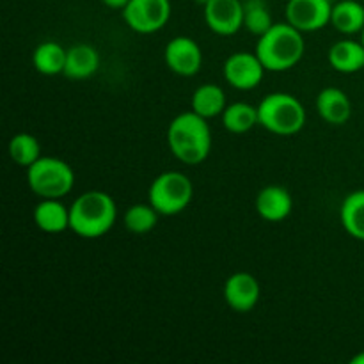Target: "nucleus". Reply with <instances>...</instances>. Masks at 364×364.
Listing matches in <instances>:
<instances>
[{
	"mask_svg": "<svg viewBox=\"0 0 364 364\" xmlns=\"http://www.w3.org/2000/svg\"><path fill=\"white\" fill-rule=\"evenodd\" d=\"M167 144L174 159L185 166H199L212 151V130L208 119L187 110L174 117L167 128Z\"/></svg>",
	"mask_w": 364,
	"mask_h": 364,
	"instance_id": "f257e3e1",
	"label": "nucleus"
},
{
	"mask_svg": "<svg viewBox=\"0 0 364 364\" xmlns=\"http://www.w3.org/2000/svg\"><path fill=\"white\" fill-rule=\"evenodd\" d=\"M117 205L107 192L87 191L70 206V230L80 238L95 240L114 228Z\"/></svg>",
	"mask_w": 364,
	"mask_h": 364,
	"instance_id": "f03ea898",
	"label": "nucleus"
},
{
	"mask_svg": "<svg viewBox=\"0 0 364 364\" xmlns=\"http://www.w3.org/2000/svg\"><path fill=\"white\" fill-rule=\"evenodd\" d=\"M255 52L267 71L281 73L301 63L306 52V43L299 28L283 21L274 23L265 34L259 36Z\"/></svg>",
	"mask_w": 364,
	"mask_h": 364,
	"instance_id": "7ed1b4c3",
	"label": "nucleus"
},
{
	"mask_svg": "<svg viewBox=\"0 0 364 364\" xmlns=\"http://www.w3.org/2000/svg\"><path fill=\"white\" fill-rule=\"evenodd\" d=\"M258 124L281 137L295 135L304 128L306 109L290 92H272L258 103Z\"/></svg>",
	"mask_w": 364,
	"mask_h": 364,
	"instance_id": "20e7f679",
	"label": "nucleus"
},
{
	"mask_svg": "<svg viewBox=\"0 0 364 364\" xmlns=\"http://www.w3.org/2000/svg\"><path fill=\"white\" fill-rule=\"evenodd\" d=\"M27 185L41 199H63L73 191L75 173L57 156H41L27 167Z\"/></svg>",
	"mask_w": 364,
	"mask_h": 364,
	"instance_id": "39448f33",
	"label": "nucleus"
},
{
	"mask_svg": "<svg viewBox=\"0 0 364 364\" xmlns=\"http://www.w3.org/2000/svg\"><path fill=\"white\" fill-rule=\"evenodd\" d=\"M194 198V185L180 171H166L151 181L148 201L160 215H178L185 212Z\"/></svg>",
	"mask_w": 364,
	"mask_h": 364,
	"instance_id": "423d86ee",
	"label": "nucleus"
},
{
	"mask_svg": "<svg viewBox=\"0 0 364 364\" xmlns=\"http://www.w3.org/2000/svg\"><path fill=\"white\" fill-rule=\"evenodd\" d=\"M123 20L137 34L162 31L171 18V0H130L123 11Z\"/></svg>",
	"mask_w": 364,
	"mask_h": 364,
	"instance_id": "0eeeda50",
	"label": "nucleus"
},
{
	"mask_svg": "<svg viewBox=\"0 0 364 364\" xmlns=\"http://www.w3.org/2000/svg\"><path fill=\"white\" fill-rule=\"evenodd\" d=\"M265 66L256 52H235L224 60V80L238 91H251L258 87L265 75Z\"/></svg>",
	"mask_w": 364,
	"mask_h": 364,
	"instance_id": "6e6552de",
	"label": "nucleus"
},
{
	"mask_svg": "<svg viewBox=\"0 0 364 364\" xmlns=\"http://www.w3.org/2000/svg\"><path fill=\"white\" fill-rule=\"evenodd\" d=\"M334 4L331 0H288L287 21L304 32H316L331 23Z\"/></svg>",
	"mask_w": 364,
	"mask_h": 364,
	"instance_id": "1a4fd4ad",
	"label": "nucleus"
},
{
	"mask_svg": "<svg viewBox=\"0 0 364 364\" xmlns=\"http://www.w3.org/2000/svg\"><path fill=\"white\" fill-rule=\"evenodd\" d=\"M164 60L173 73L180 77H194L203 66L201 46L187 36H176L164 48Z\"/></svg>",
	"mask_w": 364,
	"mask_h": 364,
	"instance_id": "9d476101",
	"label": "nucleus"
},
{
	"mask_svg": "<svg viewBox=\"0 0 364 364\" xmlns=\"http://www.w3.org/2000/svg\"><path fill=\"white\" fill-rule=\"evenodd\" d=\"M203 14L206 27L217 36H233L244 27L242 0H208L203 6Z\"/></svg>",
	"mask_w": 364,
	"mask_h": 364,
	"instance_id": "9b49d317",
	"label": "nucleus"
},
{
	"mask_svg": "<svg viewBox=\"0 0 364 364\" xmlns=\"http://www.w3.org/2000/svg\"><path fill=\"white\" fill-rule=\"evenodd\" d=\"M224 301L233 311L249 313L258 306L262 287L258 279L249 272H235L224 283Z\"/></svg>",
	"mask_w": 364,
	"mask_h": 364,
	"instance_id": "f8f14e48",
	"label": "nucleus"
},
{
	"mask_svg": "<svg viewBox=\"0 0 364 364\" xmlns=\"http://www.w3.org/2000/svg\"><path fill=\"white\" fill-rule=\"evenodd\" d=\"M256 212L267 223H281L294 210V198L281 185H267L256 196Z\"/></svg>",
	"mask_w": 364,
	"mask_h": 364,
	"instance_id": "ddd939ff",
	"label": "nucleus"
},
{
	"mask_svg": "<svg viewBox=\"0 0 364 364\" xmlns=\"http://www.w3.org/2000/svg\"><path fill=\"white\" fill-rule=\"evenodd\" d=\"M100 52L89 43H77L66 52V66L64 77L70 80L80 82L91 78L100 70Z\"/></svg>",
	"mask_w": 364,
	"mask_h": 364,
	"instance_id": "4468645a",
	"label": "nucleus"
},
{
	"mask_svg": "<svg viewBox=\"0 0 364 364\" xmlns=\"http://www.w3.org/2000/svg\"><path fill=\"white\" fill-rule=\"evenodd\" d=\"M316 112L326 123L340 127L352 117V102L340 87H323L316 96Z\"/></svg>",
	"mask_w": 364,
	"mask_h": 364,
	"instance_id": "2eb2a0df",
	"label": "nucleus"
},
{
	"mask_svg": "<svg viewBox=\"0 0 364 364\" xmlns=\"http://www.w3.org/2000/svg\"><path fill=\"white\" fill-rule=\"evenodd\" d=\"M327 59L338 73H358L364 68V45L355 39H340L329 48Z\"/></svg>",
	"mask_w": 364,
	"mask_h": 364,
	"instance_id": "dca6fc26",
	"label": "nucleus"
},
{
	"mask_svg": "<svg viewBox=\"0 0 364 364\" xmlns=\"http://www.w3.org/2000/svg\"><path fill=\"white\" fill-rule=\"evenodd\" d=\"M34 224L43 233H63L70 230V208L60 199H41L34 208Z\"/></svg>",
	"mask_w": 364,
	"mask_h": 364,
	"instance_id": "f3484780",
	"label": "nucleus"
},
{
	"mask_svg": "<svg viewBox=\"0 0 364 364\" xmlns=\"http://www.w3.org/2000/svg\"><path fill=\"white\" fill-rule=\"evenodd\" d=\"M228 107L226 92L217 84H203L194 91L191 100V110L203 116L205 119L223 116Z\"/></svg>",
	"mask_w": 364,
	"mask_h": 364,
	"instance_id": "a211bd4d",
	"label": "nucleus"
},
{
	"mask_svg": "<svg viewBox=\"0 0 364 364\" xmlns=\"http://www.w3.org/2000/svg\"><path fill=\"white\" fill-rule=\"evenodd\" d=\"M331 25L345 36L361 34L364 28V6L358 0H340L333 6Z\"/></svg>",
	"mask_w": 364,
	"mask_h": 364,
	"instance_id": "6ab92c4d",
	"label": "nucleus"
},
{
	"mask_svg": "<svg viewBox=\"0 0 364 364\" xmlns=\"http://www.w3.org/2000/svg\"><path fill=\"white\" fill-rule=\"evenodd\" d=\"M66 52L63 45L55 41H43L36 46L32 53V64L36 71L45 77H55V75L64 73L66 66Z\"/></svg>",
	"mask_w": 364,
	"mask_h": 364,
	"instance_id": "aec40b11",
	"label": "nucleus"
},
{
	"mask_svg": "<svg viewBox=\"0 0 364 364\" xmlns=\"http://www.w3.org/2000/svg\"><path fill=\"white\" fill-rule=\"evenodd\" d=\"M340 220L352 238L364 242V188L350 192L343 199L340 206Z\"/></svg>",
	"mask_w": 364,
	"mask_h": 364,
	"instance_id": "412c9836",
	"label": "nucleus"
},
{
	"mask_svg": "<svg viewBox=\"0 0 364 364\" xmlns=\"http://www.w3.org/2000/svg\"><path fill=\"white\" fill-rule=\"evenodd\" d=\"M223 127L231 134H247L258 124V107L247 102L228 103L223 112Z\"/></svg>",
	"mask_w": 364,
	"mask_h": 364,
	"instance_id": "4be33fe9",
	"label": "nucleus"
},
{
	"mask_svg": "<svg viewBox=\"0 0 364 364\" xmlns=\"http://www.w3.org/2000/svg\"><path fill=\"white\" fill-rule=\"evenodd\" d=\"M7 151H9L11 160L14 164L21 167H31L36 160L41 159V144H39L38 139L31 134H16L11 137L9 146H7Z\"/></svg>",
	"mask_w": 364,
	"mask_h": 364,
	"instance_id": "5701e85b",
	"label": "nucleus"
},
{
	"mask_svg": "<svg viewBox=\"0 0 364 364\" xmlns=\"http://www.w3.org/2000/svg\"><path fill=\"white\" fill-rule=\"evenodd\" d=\"M160 213L151 206V203H137L127 210L123 217L124 228L134 235H146L153 231L159 224Z\"/></svg>",
	"mask_w": 364,
	"mask_h": 364,
	"instance_id": "b1692460",
	"label": "nucleus"
},
{
	"mask_svg": "<svg viewBox=\"0 0 364 364\" xmlns=\"http://www.w3.org/2000/svg\"><path fill=\"white\" fill-rule=\"evenodd\" d=\"M274 25L265 0H244V27L259 38Z\"/></svg>",
	"mask_w": 364,
	"mask_h": 364,
	"instance_id": "393cba45",
	"label": "nucleus"
},
{
	"mask_svg": "<svg viewBox=\"0 0 364 364\" xmlns=\"http://www.w3.org/2000/svg\"><path fill=\"white\" fill-rule=\"evenodd\" d=\"M102 2H103V6H107L109 9L123 11L124 7L128 6V2H130V0H102Z\"/></svg>",
	"mask_w": 364,
	"mask_h": 364,
	"instance_id": "a878e982",
	"label": "nucleus"
},
{
	"mask_svg": "<svg viewBox=\"0 0 364 364\" xmlns=\"http://www.w3.org/2000/svg\"><path fill=\"white\" fill-rule=\"evenodd\" d=\"M350 364H364V350L350 359Z\"/></svg>",
	"mask_w": 364,
	"mask_h": 364,
	"instance_id": "bb28decb",
	"label": "nucleus"
},
{
	"mask_svg": "<svg viewBox=\"0 0 364 364\" xmlns=\"http://www.w3.org/2000/svg\"><path fill=\"white\" fill-rule=\"evenodd\" d=\"M196 4H201V6H206V4H208V0H196Z\"/></svg>",
	"mask_w": 364,
	"mask_h": 364,
	"instance_id": "cd10ccee",
	"label": "nucleus"
},
{
	"mask_svg": "<svg viewBox=\"0 0 364 364\" xmlns=\"http://www.w3.org/2000/svg\"><path fill=\"white\" fill-rule=\"evenodd\" d=\"M361 43L364 45V28L361 31Z\"/></svg>",
	"mask_w": 364,
	"mask_h": 364,
	"instance_id": "c85d7f7f",
	"label": "nucleus"
}]
</instances>
